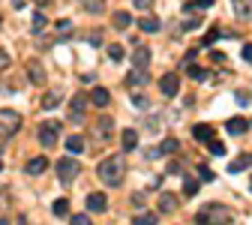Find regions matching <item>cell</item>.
Instances as JSON below:
<instances>
[{"mask_svg":"<svg viewBox=\"0 0 252 225\" xmlns=\"http://www.w3.org/2000/svg\"><path fill=\"white\" fill-rule=\"evenodd\" d=\"M207 144H210V153H213V156H222V153H225V144L216 141V138H213V141H207Z\"/></svg>","mask_w":252,"mask_h":225,"instance_id":"484cf974","label":"cell"},{"mask_svg":"<svg viewBox=\"0 0 252 225\" xmlns=\"http://www.w3.org/2000/svg\"><path fill=\"white\" fill-rule=\"evenodd\" d=\"M135 225H156V216H153V213H141V216L135 219Z\"/></svg>","mask_w":252,"mask_h":225,"instance_id":"83f0119b","label":"cell"},{"mask_svg":"<svg viewBox=\"0 0 252 225\" xmlns=\"http://www.w3.org/2000/svg\"><path fill=\"white\" fill-rule=\"evenodd\" d=\"M18 129H21V114L12 111V108H3V111H0V135L12 138Z\"/></svg>","mask_w":252,"mask_h":225,"instance_id":"7a4b0ae2","label":"cell"},{"mask_svg":"<svg viewBox=\"0 0 252 225\" xmlns=\"http://www.w3.org/2000/svg\"><path fill=\"white\" fill-rule=\"evenodd\" d=\"M66 150H72V153H81V150H84V138H81V135H69Z\"/></svg>","mask_w":252,"mask_h":225,"instance_id":"44dd1931","label":"cell"},{"mask_svg":"<svg viewBox=\"0 0 252 225\" xmlns=\"http://www.w3.org/2000/svg\"><path fill=\"white\" fill-rule=\"evenodd\" d=\"M219 36H222V33H219V30H210V33H207V36H204V45H210V42H216V39H219Z\"/></svg>","mask_w":252,"mask_h":225,"instance_id":"e575fe53","label":"cell"},{"mask_svg":"<svg viewBox=\"0 0 252 225\" xmlns=\"http://www.w3.org/2000/svg\"><path fill=\"white\" fill-rule=\"evenodd\" d=\"M87 42H90V45H99V42H102V36H99V30H96V33H90V36H87Z\"/></svg>","mask_w":252,"mask_h":225,"instance_id":"8d00e7d4","label":"cell"},{"mask_svg":"<svg viewBox=\"0 0 252 225\" xmlns=\"http://www.w3.org/2000/svg\"><path fill=\"white\" fill-rule=\"evenodd\" d=\"M105 207H108V198H105L102 192H90V195H87V210H90V213H102Z\"/></svg>","mask_w":252,"mask_h":225,"instance_id":"8992f818","label":"cell"},{"mask_svg":"<svg viewBox=\"0 0 252 225\" xmlns=\"http://www.w3.org/2000/svg\"><path fill=\"white\" fill-rule=\"evenodd\" d=\"M216 0H198V6H213Z\"/></svg>","mask_w":252,"mask_h":225,"instance_id":"f35d334b","label":"cell"},{"mask_svg":"<svg viewBox=\"0 0 252 225\" xmlns=\"http://www.w3.org/2000/svg\"><path fill=\"white\" fill-rule=\"evenodd\" d=\"M177 147H180V144L174 141V138H165V141H162V144H159V153H174Z\"/></svg>","mask_w":252,"mask_h":225,"instance_id":"603a6c76","label":"cell"},{"mask_svg":"<svg viewBox=\"0 0 252 225\" xmlns=\"http://www.w3.org/2000/svg\"><path fill=\"white\" fill-rule=\"evenodd\" d=\"M108 57H111L114 63L123 60V45H108Z\"/></svg>","mask_w":252,"mask_h":225,"instance_id":"cb8c5ba5","label":"cell"},{"mask_svg":"<svg viewBox=\"0 0 252 225\" xmlns=\"http://www.w3.org/2000/svg\"><path fill=\"white\" fill-rule=\"evenodd\" d=\"M135 147H138V132L123 129V150H135Z\"/></svg>","mask_w":252,"mask_h":225,"instance_id":"2e32d148","label":"cell"},{"mask_svg":"<svg viewBox=\"0 0 252 225\" xmlns=\"http://www.w3.org/2000/svg\"><path fill=\"white\" fill-rule=\"evenodd\" d=\"M198 192V180H186L183 183V195H195Z\"/></svg>","mask_w":252,"mask_h":225,"instance_id":"4dcf8cb0","label":"cell"},{"mask_svg":"<svg viewBox=\"0 0 252 225\" xmlns=\"http://www.w3.org/2000/svg\"><path fill=\"white\" fill-rule=\"evenodd\" d=\"M90 99H93V105H99V108H105L108 102H111V96H108V90H105V87H93Z\"/></svg>","mask_w":252,"mask_h":225,"instance_id":"7c38bea8","label":"cell"},{"mask_svg":"<svg viewBox=\"0 0 252 225\" xmlns=\"http://www.w3.org/2000/svg\"><path fill=\"white\" fill-rule=\"evenodd\" d=\"M249 165H252V153H243V156H237V159L228 165V171H231V174H237V171H243V168H249Z\"/></svg>","mask_w":252,"mask_h":225,"instance_id":"8fae6325","label":"cell"},{"mask_svg":"<svg viewBox=\"0 0 252 225\" xmlns=\"http://www.w3.org/2000/svg\"><path fill=\"white\" fill-rule=\"evenodd\" d=\"M186 69H189V75H192V78H204V75H207V72H204L201 66H192V63H189Z\"/></svg>","mask_w":252,"mask_h":225,"instance_id":"d6a6232c","label":"cell"},{"mask_svg":"<svg viewBox=\"0 0 252 225\" xmlns=\"http://www.w3.org/2000/svg\"><path fill=\"white\" fill-rule=\"evenodd\" d=\"M174 207H177V201H174V195H171V192L159 195V210H162V213H171Z\"/></svg>","mask_w":252,"mask_h":225,"instance_id":"ac0fdd59","label":"cell"},{"mask_svg":"<svg viewBox=\"0 0 252 225\" xmlns=\"http://www.w3.org/2000/svg\"><path fill=\"white\" fill-rule=\"evenodd\" d=\"M138 27L147 30V33H156V30H159V18H153V15H144V18L138 21Z\"/></svg>","mask_w":252,"mask_h":225,"instance_id":"ffe728a7","label":"cell"},{"mask_svg":"<svg viewBox=\"0 0 252 225\" xmlns=\"http://www.w3.org/2000/svg\"><path fill=\"white\" fill-rule=\"evenodd\" d=\"M243 60L252 63V45H243Z\"/></svg>","mask_w":252,"mask_h":225,"instance_id":"74e56055","label":"cell"},{"mask_svg":"<svg viewBox=\"0 0 252 225\" xmlns=\"http://www.w3.org/2000/svg\"><path fill=\"white\" fill-rule=\"evenodd\" d=\"M111 24L117 27V30H126L132 24V18H129V12H114V18H111Z\"/></svg>","mask_w":252,"mask_h":225,"instance_id":"d6986e66","label":"cell"},{"mask_svg":"<svg viewBox=\"0 0 252 225\" xmlns=\"http://www.w3.org/2000/svg\"><path fill=\"white\" fill-rule=\"evenodd\" d=\"M192 135L198 138V141H213V126H207V123H198V126L192 129Z\"/></svg>","mask_w":252,"mask_h":225,"instance_id":"4fadbf2b","label":"cell"},{"mask_svg":"<svg viewBox=\"0 0 252 225\" xmlns=\"http://www.w3.org/2000/svg\"><path fill=\"white\" fill-rule=\"evenodd\" d=\"M249 186H252V183H249Z\"/></svg>","mask_w":252,"mask_h":225,"instance_id":"b9f144b4","label":"cell"},{"mask_svg":"<svg viewBox=\"0 0 252 225\" xmlns=\"http://www.w3.org/2000/svg\"><path fill=\"white\" fill-rule=\"evenodd\" d=\"M159 90H162V96H177V90H180L177 75H162L159 78Z\"/></svg>","mask_w":252,"mask_h":225,"instance_id":"5b68a950","label":"cell"},{"mask_svg":"<svg viewBox=\"0 0 252 225\" xmlns=\"http://www.w3.org/2000/svg\"><path fill=\"white\" fill-rule=\"evenodd\" d=\"M225 126H228V132H231V135H243V132L249 129V123H246L243 117H231V120H228Z\"/></svg>","mask_w":252,"mask_h":225,"instance_id":"30bf717a","label":"cell"},{"mask_svg":"<svg viewBox=\"0 0 252 225\" xmlns=\"http://www.w3.org/2000/svg\"><path fill=\"white\" fill-rule=\"evenodd\" d=\"M78 171H81V165H78L75 159H69V156L57 162V177H60L63 183H69V180H75V177H78Z\"/></svg>","mask_w":252,"mask_h":225,"instance_id":"3957f363","label":"cell"},{"mask_svg":"<svg viewBox=\"0 0 252 225\" xmlns=\"http://www.w3.org/2000/svg\"><path fill=\"white\" fill-rule=\"evenodd\" d=\"M54 213H57V216H66V213H69L66 198H57V201H54Z\"/></svg>","mask_w":252,"mask_h":225,"instance_id":"d4e9b609","label":"cell"},{"mask_svg":"<svg viewBox=\"0 0 252 225\" xmlns=\"http://www.w3.org/2000/svg\"><path fill=\"white\" fill-rule=\"evenodd\" d=\"M147 63H150V48L147 45H138L135 54H132V66L135 69H147Z\"/></svg>","mask_w":252,"mask_h":225,"instance_id":"52a82bcc","label":"cell"},{"mask_svg":"<svg viewBox=\"0 0 252 225\" xmlns=\"http://www.w3.org/2000/svg\"><path fill=\"white\" fill-rule=\"evenodd\" d=\"M84 117V96H75L72 99V123H81Z\"/></svg>","mask_w":252,"mask_h":225,"instance_id":"9a60e30c","label":"cell"},{"mask_svg":"<svg viewBox=\"0 0 252 225\" xmlns=\"http://www.w3.org/2000/svg\"><path fill=\"white\" fill-rule=\"evenodd\" d=\"M45 168H48V159L45 156H36V159L27 162V174H42Z\"/></svg>","mask_w":252,"mask_h":225,"instance_id":"5bb4252c","label":"cell"},{"mask_svg":"<svg viewBox=\"0 0 252 225\" xmlns=\"http://www.w3.org/2000/svg\"><path fill=\"white\" fill-rule=\"evenodd\" d=\"M99 132H102L105 138L111 135V120H108V117H102V120H99Z\"/></svg>","mask_w":252,"mask_h":225,"instance_id":"1f68e13d","label":"cell"},{"mask_svg":"<svg viewBox=\"0 0 252 225\" xmlns=\"http://www.w3.org/2000/svg\"><path fill=\"white\" fill-rule=\"evenodd\" d=\"M36 3H39V6H48V3H51V0H36Z\"/></svg>","mask_w":252,"mask_h":225,"instance_id":"ab89813d","label":"cell"},{"mask_svg":"<svg viewBox=\"0 0 252 225\" xmlns=\"http://www.w3.org/2000/svg\"><path fill=\"white\" fill-rule=\"evenodd\" d=\"M0 168H3V162H0Z\"/></svg>","mask_w":252,"mask_h":225,"instance_id":"60d3db41","label":"cell"},{"mask_svg":"<svg viewBox=\"0 0 252 225\" xmlns=\"http://www.w3.org/2000/svg\"><path fill=\"white\" fill-rule=\"evenodd\" d=\"M126 81H129V84H144V81H147V75H144V69H132Z\"/></svg>","mask_w":252,"mask_h":225,"instance_id":"7402d4cb","label":"cell"},{"mask_svg":"<svg viewBox=\"0 0 252 225\" xmlns=\"http://www.w3.org/2000/svg\"><path fill=\"white\" fill-rule=\"evenodd\" d=\"M69 225H93V222H90V216H84V213H75L69 219Z\"/></svg>","mask_w":252,"mask_h":225,"instance_id":"f1b7e54d","label":"cell"},{"mask_svg":"<svg viewBox=\"0 0 252 225\" xmlns=\"http://www.w3.org/2000/svg\"><path fill=\"white\" fill-rule=\"evenodd\" d=\"M27 75H30L33 84H45V69H42L39 60H30V63H27Z\"/></svg>","mask_w":252,"mask_h":225,"instance_id":"ba28073f","label":"cell"},{"mask_svg":"<svg viewBox=\"0 0 252 225\" xmlns=\"http://www.w3.org/2000/svg\"><path fill=\"white\" fill-rule=\"evenodd\" d=\"M234 3V12H237L240 21H249L252 18V0H231Z\"/></svg>","mask_w":252,"mask_h":225,"instance_id":"9c48e42d","label":"cell"},{"mask_svg":"<svg viewBox=\"0 0 252 225\" xmlns=\"http://www.w3.org/2000/svg\"><path fill=\"white\" fill-rule=\"evenodd\" d=\"M132 3H135L138 9H150V6H153V0H132Z\"/></svg>","mask_w":252,"mask_h":225,"instance_id":"d590c367","label":"cell"},{"mask_svg":"<svg viewBox=\"0 0 252 225\" xmlns=\"http://www.w3.org/2000/svg\"><path fill=\"white\" fill-rule=\"evenodd\" d=\"M42 27H45V15H42V12H33V30L39 33Z\"/></svg>","mask_w":252,"mask_h":225,"instance_id":"4316f807","label":"cell"},{"mask_svg":"<svg viewBox=\"0 0 252 225\" xmlns=\"http://www.w3.org/2000/svg\"><path fill=\"white\" fill-rule=\"evenodd\" d=\"M198 174H201V180H213V171L207 165H198Z\"/></svg>","mask_w":252,"mask_h":225,"instance_id":"836d02e7","label":"cell"},{"mask_svg":"<svg viewBox=\"0 0 252 225\" xmlns=\"http://www.w3.org/2000/svg\"><path fill=\"white\" fill-rule=\"evenodd\" d=\"M57 129H60V123H42L39 126V141H42V147H54L57 144Z\"/></svg>","mask_w":252,"mask_h":225,"instance_id":"277c9868","label":"cell"},{"mask_svg":"<svg viewBox=\"0 0 252 225\" xmlns=\"http://www.w3.org/2000/svg\"><path fill=\"white\" fill-rule=\"evenodd\" d=\"M84 9H87V12H102L105 6L99 3V0H84Z\"/></svg>","mask_w":252,"mask_h":225,"instance_id":"f546056e","label":"cell"},{"mask_svg":"<svg viewBox=\"0 0 252 225\" xmlns=\"http://www.w3.org/2000/svg\"><path fill=\"white\" fill-rule=\"evenodd\" d=\"M57 102H60V90H48V93L42 96L39 105H42V108H57Z\"/></svg>","mask_w":252,"mask_h":225,"instance_id":"e0dca14e","label":"cell"},{"mask_svg":"<svg viewBox=\"0 0 252 225\" xmlns=\"http://www.w3.org/2000/svg\"><path fill=\"white\" fill-rule=\"evenodd\" d=\"M123 159H117V156H108V159H102L99 162V168H96V174H99V180L105 183V186H117L120 180H123Z\"/></svg>","mask_w":252,"mask_h":225,"instance_id":"6da1fadb","label":"cell"}]
</instances>
